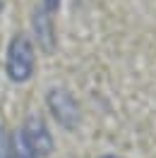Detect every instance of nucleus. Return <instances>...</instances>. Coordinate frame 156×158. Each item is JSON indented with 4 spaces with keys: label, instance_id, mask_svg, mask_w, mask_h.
Masks as SVG:
<instances>
[{
    "label": "nucleus",
    "instance_id": "20e7f679",
    "mask_svg": "<svg viewBox=\"0 0 156 158\" xmlns=\"http://www.w3.org/2000/svg\"><path fill=\"white\" fill-rule=\"evenodd\" d=\"M34 34L46 50H53V19L50 12H46L43 7L34 10Z\"/></svg>",
    "mask_w": 156,
    "mask_h": 158
},
{
    "label": "nucleus",
    "instance_id": "f03ea898",
    "mask_svg": "<svg viewBox=\"0 0 156 158\" xmlns=\"http://www.w3.org/2000/svg\"><path fill=\"white\" fill-rule=\"evenodd\" d=\"M46 106H48L50 115L55 118L60 127L75 129L79 125V103L75 101V96L67 89H50L46 96Z\"/></svg>",
    "mask_w": 156,
    "mask_h": 158
},
{
    "label": "nucleus",
    "instance_id": "f257e3e1",
    "mask_svg": "<svg viewBox=\"0 0 156 158\" xmlns=\"http://www.w3.org/2000/svg\"><path fill=\"white\" fill-rule=\"evenodd\" d=\"M36 67V50L34 43L27 34H17L12 36L10 46H7V55H5V72L12 81L24 84L29 81Z\"/></svg>",
    "mask_w": 156,
    "mask_h": 158
},
{
    "label": "nucleus",
    "instance_id": "1a4fd4ad",
    "mask_svg": "<svg viewBox=\"0 0 156 158\" xmlns=\"http://www.w3.org/2000/svg\"><path fill=\"white\" fill-rule=\"evenodd\" d=\"M0 12H2V0H0Z\"/></svg>",
    "mask_w": 156,
    "mask_h": 158
},
{
    "label": "nucleus",
    "instance_id": "6e6552de",
    "mask_svg": "<svg viewBox=\"0 0 156 158\" xmlns=\"http://www.w3.org/2000/svg\"><path fill=\"white\" fill-rule=\"evenodd\" d=\"M101 158H118V156H113V153H106V156H101Z\"/></svg>",
    "mask_w": 156,
    "mask_h": 158
},
{
    "label": "nucleus",
    "instance_id": "0eeeda50",
    "mask_svg": "<svg viewBox=\"0 0 156 158\" xmlns=\"http://www.w3.org/2000/svg\"><path fill=\"white\" fill-rule=\"evenodd\" d=\"M58 2H60V0H43L41 7H43L46 12H53V10H58Z\"/></svg>",
    "mask_w": 156,
    "mask_h": 158
},
{
    "label": "nucleus",
    "instance_id": "39448f33",
    "mask_svg": "<svg viewBox=\"0 0 156 158\" xmlns=\"http://www.w3.org/2000/svg\"><path fill=\"white\" fill-rule=\"evenodd\" d=\"M12 156L15 158H39L36 153H34V148L27 144L22 129H17V132L12 134Z\"/></svg>",
    "mask_w": 156,
    "mask_h": 158
},
{
    "label": "nucleus",
    "instance_id": "423d86ee",
    "mask_svg": "<svg viewBox=\"0 0 156 158\" xmlns=\"http://www.w3.org/2000/svg\"><path fill=\"white\" fill-rule=\"evenodd\" d=\"M0 158H15L12 156V134L0 122Z\"/></svg>",
    "mask_w": 156,
    "mask_h": 158
},
{
    "label": "nucleus",
    "instance_id": "7ed1b4c3",
    "mask_svg": "<svg viewBox=\"0 0 156 158\" xmlns=\"http://www.w3.org/2000/svg\"><path fill=\"white\" fill-rule=\"evenodd\" d=\"M22 134L27 139V144L34 148L36 156H50L53 153V134L48 132V125L46 120L41 118L39 113H31L29 118L24 120V127H22Z\"/></svg>",
    "mask_w": 156,
    "mask_h": 158
}]
</instances>
